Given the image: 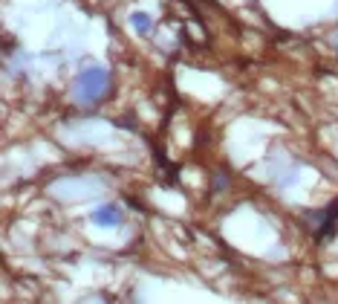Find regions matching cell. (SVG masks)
I'll return each mask as SVG.
<instances>
[{
  "label": "cell",
  "mask_w": 338,
  "mask_h": 304,
  "mask_svg": "<svg viewBox=\"0 0 338 304\" xmlns=\"http://www.w3.org/2000/svg\"><path fill=\"white\" fill-rule=\"evenodd\" d=\"M104 79L107 75L101 70H87L81 75V82H78V96H81V99H95V96H101Z\"/></svg>",
  "instance_id": "1"
},
{
  "label": "cell",
  "mask_w": 338,
  "mask_h": 304,
  "mask_svg": "<svg viewBox=\"0 0 338 304\" xmlns=\"http://www.w3.org/2000/svg\"><path fill=\"white\" fill-rule=\"evenodd\" d=\"M95 226H119V211L113 206H101L98 211H93Z\"/></svg>",
  "instance_id": "2"
},
{
  "label": "cell",
  "mask_w": 338,
  "mask_h": 304,
  "mask_svg": "<svg viewBox=\"0 0 338 304\" xmlns=\"http://www.w3.org/2000/svg\"><path fill=\"white\" fill-rule=\"evenodd\" d=\"M130 24L136 26L139 32H148V29H151V18H148V15H142V12H133V15H130Z\"/></svg>",
  "instance_id": "3"
}]
</instances>
